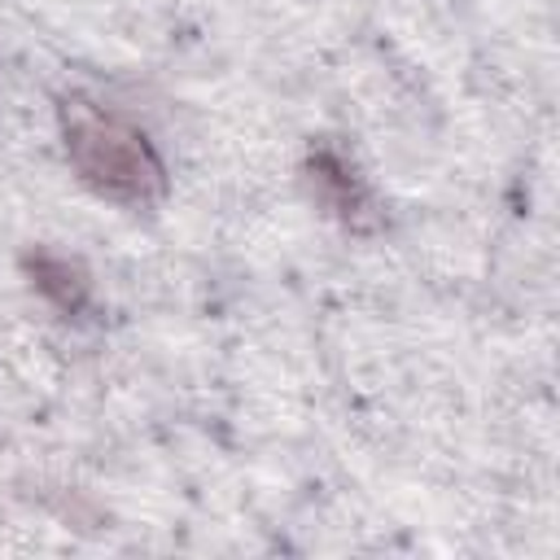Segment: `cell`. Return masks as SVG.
Masks as SVG:
<instances>
[{
    "label": "cell",
    "mask_w": 560,
    "mask_h": 560,
    "mask_svg": "<svg viewBox=\"0 0 560 560\" xmlns=\"http://www.w3.org/2000/svg\"><path fill=\"white\" fill-rule=\"evenodd\" d=\"M66 144L83 179H92L109 197L144 201L162 184V166L140 131L122 127L109 114H96L88 105H74L66 114Z\"/></svg>",
    "instance_id": "cell-1"
}]
</instances>
